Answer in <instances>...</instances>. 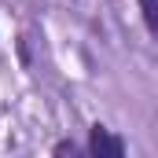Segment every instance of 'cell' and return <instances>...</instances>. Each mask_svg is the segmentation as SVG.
<instances>
[{
  "instance_id": "1",
  "label": "cell",
  "mask_w": 158,
  "mask_h": 158,
  "mask_svg": "<svg viewBox=\"0 0 158 158\" xmlns=\"http://www.w3.org/2000/svg\"><path fill=\"white\" fill-rule=\"evenodd\" d=\"M88 147H92V155H96V158H121V155H125V143H121L118 136H110L103 125H96V129H92Z\"/></svg>"
},
{
  "instance_id": "2",
  "label": "cell",
  "mask_w": 158,
  "mask_h": 158,
  "mask_svg": "<svg viewBox=\"0 0 158 158\" xmlns=\"http://www.w3.org/2000/svg\"><path fill=\"white\" fill-rule=\"evenodd\" d=\"M140 7H143V19H147L151 33L158 37V0H140Z\"/></svg>"
}]
</instances>
